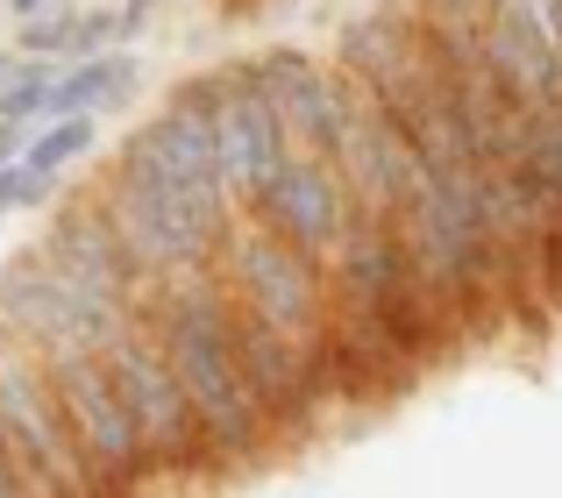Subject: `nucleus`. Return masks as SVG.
<instances>
[{"label":"nucleus","instance_id":"1","mask_svg":"<svg viewBox=\"0 0 562 498\" xmlns=\"http://www.w3.org/2000/svg\"><path fill=\"white\" fill-rule=\"evenodd\" d=\"M328 314H335V349H342L349 392H371V399H398L449 349V335L435 328V314H427L420 285L406 271L392 214L349 222V236L328 263Z\"/></svg>","mask_w":562,"mask_h":498},{"label":"nucleus","instance_id":"2","mask_svg":"<svg viewBox=\"0 0 562 498\" xmlns=\"http://www.w3.org/2000/svg\"><path fill=\"white\" fill-rule=\"evenodd\" d=\"M143 320L157 328L165 342V363L179 377L186 406H192V428L206 442V471H249L263 449H278L271 420L257 414L243 385V363H235V342H228V285H221L214 263L200 271H179L150 292Z\"/></svg>","mask_w":562,"mask_h":498},{"label":"nucleus","instance_id":"3","mask_svg":"<svg viewBox=\"0 0 562 498\" xmlns=\"http://www.w3.org/2000/svg\"><path fill=\"white\" fill-rule=\"evenodd\" d=\"M214 271L228 278V292L263 320L271 335H285L300 349L306 377H314L321 406L328 399H349V377H342V349H335V314H328V263L300 257L285 236H271L263 222H235L221 236V257Z\"/></svg>","mask_w":562,"mask_h":498},{"label":"nucleus","instance_id":"4","mask_svg":"<svg viewBox=\"0 0 562 498\" xmlns=\"http://www.w3.org/2000/svg\"><path fill=\"white\" fill-rule=\"evenodd\" d=\"M128 320H136V306L65 278L36 242L0 263V335L14 349H29L43 371L65 363V356H108Z\"/></svg>","mask_w":562,"mask_h":498},{"label":"nucleus","instance_id":"5","mask_svg":"<svg viewBox=\"0 0 562 498\" xmlns=\"http://www.w3.org/2000/svg\"><path fill=\"white\" fill-rule=\"evenodd\" d=\"M108 371H114V392H122V406H128V428H136V442H143L150 477H165V485L206 477V442H200V428H192V406H186L179 377H171V363H165V342H157V328L143 314L114 335Z\"/></svg>","mask_w":562,"mask_h":498},{"label":"nucleus","instance_id":"6","mask_svg":"<svg viewBox=\"0 0 562 498\" xmlns=\"http://www.w3.org/2000/svg\"><path fill=\"white\" fill-rule=\"evenodd\" d=\"M179 93L206 114V136H214V165H221V185H228L235 222L257 214L263 185H271L278 165L292 157L285 122H278V107L263 100L257 71H249V65H221V71H206V79L179 86Z\"/></svg>","mask_w":562,"mask_h":498},{"label":"nucleus","instance_id":"7","mask_svg":"<svg viewBox=\"0 0 562 498\" xmlns=\"http://www.w3.org/2000/svg\"><path fill=\"white\" fill-rule=\"evenodd\" d=\"M93 200H100V214H108L114 242L128 249V263H136L150 285H165V278L200 271V263L221 257V228H206L165 179H150V171L128 165V157L93 185Z\"/></svg>","mask_w":562,"mask_h":498},{"label":"nucleus","instance_id":"8","mask_svg":"<svg viewBox=\"0 0 562 498\" xmlns=\"http://www.w3.org/2000/svg\"><path fill=\"white\" fill-rule=\"evenodd\" d=\"M50 392L65 406V428L79 442V463L93 477L100 498H143V485H157L150 463H143V442L128 428V406L114 392L108 356H65L50 363Z\"/></svg>","mask_w":562,"mask_h":498},{"label":"nucleus","instance_id":"9","mask_svg":"<svg viewBox=\"0 0 562 498\" xmlns=\"http://www.w3.org/2000/svg\"><path fill=\"white\" fill-rule=\"evenodd\" d=\"M122 157H128V165H143L150 179H165L206 228H221V236L235 228L228 185H221V165H214V136H206V114L192 107L186 93H171V107H165V114H150V122L128 136V150H122Z\"/></svg>","mask_w":562,"mask_h":498},{"label":"nucleus","instance_id":"10","mask_svg":"<svg viewBox=\"0 0 562 498\" xmlns=\"http://www.w3.org/2000/svg\"><path fill=\"white\" fill-rule=\"evenodd\" d=\"M249 222H263L271 236H285L300 257L335 263V249H342L349 222H357V200H349L342 171H335L328 157L292 150L285 165H278V179L263 185V200H257V214H249Z\"/></svg>","mask_w":562,"mask_h":498},{"label":"nucleus","instance_id":"11","mask_svg":"<svg viewBox=\"0 0 562 498\" xmlns=\"http://www.w3.org/2000/svg\"><path fill=\"white\" fill-rule=\"evenodd\" d=\"M249 71H257L263 100L278 107L292 150L328 157V165H335V143H342V128H349V79H342V71H321L314 57H300V50H271V57H257Z\"/></svg>","mask_w":562,"mask_h":498},{"label":"nucleus","instance_id":"12","mask_svg":"<svg viewBox=\"0 0 562 498\" xmlns=\"http://www.w3.org/2000/svg\"><path fill=\"white\" fill-rule=\"evenodd\" d=\"M36 249L57 263L65 278H79V285H93V292H108V299H122V306H150V278L128 263V249L114 242V228H108V214H100V200L93 193H71L65 207L50 214V228L36 236Z\"/></svg>","mask_w":562,"mask_h":498},{"label":"nucleus","instance_id":"13","mask_svg":"<svg viewBox=\"0 0 562 498\" xmlns=\"http://www.w3.org/2000/svg\"><path fill=\"white\" fill-rule=\"evenodd\" d=\"M335 171H342L357 214H398L413 171H420V157L398 136V122L371 93H357V86H349V128H342V143H335Z\"/></svg>","mask_w":562,"mask_h":498},{"label":"nucleus","instance_id":"14","mask_svg":"<svg viewBox=\"0 0 562 498\" xmlns=\"http://www.w3.org/2000/svg\"><path fill=\"white\" fill-rule=\"evenodd\" d=\"M136 93V57L128 50H108V57H79L71 71H57L50 79V122L57 114H93V107H122V100Z\"/></svg>","mask_w":562,"mask_h":498},{"label":"nucleus","instance_id":"15","mask_svg":"<svg viewBox=\"0 0 562 498\" xmlns=\"http://www.w3.org/2000/svg\"><path fill=\"white\" fill-rule=\"evenodd\" d=\"M513 179L541 200L549 214H562V107H541L527 114V136H520V157H513Z\"/></svg>","mask_w":562,"mask_h":498},{"label":"nucleus","instance_id":"16","mask_svg":"<svg viewBox=\"0 0 562 498\" xmlns=\"http://www.w3.org/2000/svg\"><path fill=\"white\" fill-rule=\"evenodd\" d=\"M86 150H93V114H57V122L43 128L36 143H22V171H29L36 185H57Z\"/></svg>","mask_w":562,"mask_h":498},{"label":"nucleus","instance_id":"17","mask_svg":"<svg viewBox=\"0 0 562 498\" xmlns=\"http://www.w3.org/2000/svg\"><path fill=\"white\" fill-rule=\"evenodd\" d=\"M50 79H57V65L14 71L8 93H0V122H29V114H43V107H50Z\"/></svg>","mask_w":562,"mask_h":498},{"label":"nucleus","instance_id":"18","mask_svg":"<svg viewBox=\"0 0 562 498\" xmlns=\"http://www.w3.org/2000/svg\"><path fill=\"white\" fill-rule=\"evenodd\" d=\"M43 193H50V185H36L22 165H0V214H8V207H29V200H43Z\"/></svg>","mask_w":562,"mask_h":498},{"label":"nucleus","instance_id":"19","mask_svg":"<svg viewBox=\"0 0 562 498\" xmlns=\"http://www.w3.org/2000/svg\"><path fill=\"white\" fill-rule=\"evenodd\" d=\"M22 122H0V165H14V150H22V136H14Z\"/></svg>","mask_w":562,"mask_h":498},{"label":"nucleus","instance_id":"20","mask_svg":"<svg viewBox=\"0 0 562 498\" xmlns=\"http://www.w3.org/2000/svg\"><path fill=\"white\" fill-rule=\"evenodd\" d=\"M0 498H29L22 485H14V471H8V463H0Z\"/></svg>","mask_w":562,"mask_h":498},{"label":"nucleus","instance_id":"21","mask_svg":"<svg viewBox=\"0 0 562 498\" xmlns=\"http://www.w3.org/2000/svg\"><path fill=\"white\" fill-rule=\"evenodd\" d=\"M449 8H470V14H484V8H492V0H449Z\"/></svg>","mask_w":562,"mask_h":498},{"label":"nucleus","instance_id":"22","mask_svg":"<svg viewBox=\"0 0 562 498\" xmlns=\"http://www.w3.org/2000/svg\"><path fill=\"white\" fill-rule=\"evenodd\" d=\"M8 79H14V65H8V57H0V93H8Z\"/></svg>","mask_w":562,"mask_h":498},{"label":"nucleus","instance_id":"23","mask_svg":"<svg viewBox=\"0 0 562 498\" xmlns=\"http://www.w3.org/2000/svg\"><path fill=\"white\" fill-rule=\"evenodd\" d=\"M14 8H22V14H36V8H43V0H14Z\"/></svg>","mask_w":562,"mask_h":498}]
</instances>
